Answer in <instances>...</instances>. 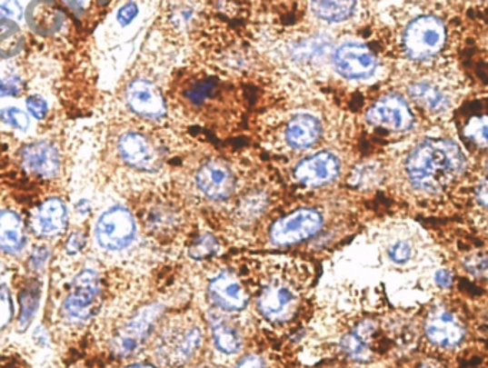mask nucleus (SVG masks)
Segmentation results:
<instances>
[{"instance_id":"obj_1","label":"nucleus","mask_w":488,"mask_h":368,"mask_svg":"<svg viewBox=\"0 0 488 368\" xmlns=\"http://www.w3.org/2000/svg\"><path fill=\"white\" fill-rule=\"evenodd\" d=\"M465 169V156L452 141H423L405 159V174L415 190L438 193Z\"/></svg>"},{"instance_id":"obj_2","label":"nucleus","mask_w":488,"mask_h":368,"mask_svg":"<svg viewBox=\"0 0 488 368\" xmlns=\"http://www.w3.org/2000/svg\"><path fill=\"white\" fill-rule=\"evenodd\" d=\"M300 303L298 281L285 273H273L263 283L256 307L260 314L270 323H285L293 317Z\"/></svg>"},{"instance_id":"obj_3","label":"nucleus","mask_w":488,"mask_h":368,"mask_svg":"<svg viewBox=\"0 0 488 368\" xmlns=\"http://www.w3.org/2000/svg\"><path fill=\"white\" fill-rule=\"evenodd\" d=\"M445 37L447 32L442 19L432 15H423L415 17L405 27L403 42L411 58L424 61L442 51Z\"/></svg>"},{"instance_id":"obj_4","label":"nucleus","mask_w":488,"mask_h":368,"mask_svg":"<svg viewBox=\"0 0 488 368\" xmlns=\"http://www.w3.org/2000/svg\"><path fill=\"white\" fill-rule=\"evenodd\" d=\"M323 215L317 210H298L276 221L270 230L271 243L275 245H295L320 233Z\"/></svg>"},{"instance_id":"obj_5","label":"nucleus","mask_w":488,"mask_h":368,"mask_svg":"<svg viewBox=\"0 0 488 368\" xmlns=\"http://www.w3.org/2000/svg\"><path fill=\"white\" fill-rule=\"evenodd\" d=\"M135 220L124 206H112L96 223V238L106 250H124L135 238Z\"/></svg>"},{"instance_id":"obj_6","label":"nucleus","mask_w":488,"mask_h":368,"mask_svg":"<svg viewBox=\"0 0 488 368\" xmlns=\"http://www.w3.org/2000/svg\"><path fill=\"white\" fill-rule=\"evenodd\" d=\"M334 68L345 79H367L375 74L377 59L361 42H345L333 55Z\"/></svg>"},{"instance_id":"obj_7","label":"nucleus","mask_w":488,"mask_h":368,"mask_svg":"<svg viewBox=\"0 0 488 368\" xmlns=\"http://www.w3.org/2000/svg\"><path fill=\"white\" fill-rule=\"evenodd\" d=\"M99 293L98 275L95 271L85 270L75 278L71 293L65 300L62 314L72 323H81L91 317Z\"/></svg>"},{"instance_id":"obj_8","label":"nucleus","mask_w":488,"mask_h":368,"mask_svg":"<svg viewBox=\"0 0 488 368\" xmlns=\"http://www.w3.org/2000/svg\"><path fill=\"white\" fill-rule=\"evenodd\" d=\"M125 96L128 108L141 118L159 121L166 115L165 99L149 79L136 78L129 82Z\"/></svg>"},{"instance_id":"obj_9","label":"nucleus","mask_w":488,"mask_h":368,"mask_svg":"<svg viewBox=\"0 0 488 368\" xmlns=\"http://www.w3.org/2000/svg\"><path fill=\"white\" fill-rule=\"evenodd\" d=\"M367 121L371 125L404 132L414 125V116L407 101L401 96L387 95L375 102L367 112Z\"/></svg>"},{"instance_id":"obj_10","label":"nucleus","mask_w":488,"mask_h":368,"mask_svg":"<svg viewBox=\"0 0 488 368\" xmlns=\"http://www.w3.org/2000/svg\"><path fill=\"white\" fill-rule=\"evenodd\" d=\"M161 311L159 305H148V307L142 308L115 338L114 350L116 354L128 355L138 350L154 330Z\"/></svg>"},{"instance_id":"obj_11","label":"nucleus","mask_w":488,"mask_h":368,"mask_svg":"<svg viewBox=\"0 0 488 368\" xmlns=\"http://www.w3.org/2000/svg\"><path fill=\"white\" fill-rule=\"evenodd\" d=\"M341 163L333 153H318L303 159L294 169L298 183L311 188L327 185L340 175Z\"/></svg>"},{"instance_id":"obj_12","label":"nucleus","mask_w":488,"mask_h":368,"mask_svg":"<svg viewBox=\"0 0 488 368\" xmlns=\"http://www.w3.org/2000/svg\"><path fill=\"white\" fill-rule=\"evenodd\" d=\"M118 153L126 165L138 171H154L158 166L159 156L155 146L141 132L122 134L118 139Z\"/></svg>"},{"instance_id":"obj_13","label":"nucleus","mask_w":488,"mask_h":368,"mask_svg":"<svg viewBox=\"0 0 488 368\" xmlns=\"http://www.w3.org/2000/svg\"><path fill=\"white\" fill-rule=\"evenodd\" d=\"M21 161L27 173L41 178H55L61 171V155L47 141L27 144L21 149Z\"/></svg>"},{"instance_id":"obj_14","label":"nucleus","mask_w":488,"mask_h":368,"mask_svg":"<svg viewBox=\"0 0 488 368\" xmlns=\"http://www.w3.org/2000/svg\"><path fill=\"white\" fill-rule=\"evenodd\" d=\"M196 185L209 200L223 201L233 195L235 190V176L231 173V169L223 164L211 161L198 169Z\"/></svg>"},{"instance_id":"obj_15","label":"nucleus","mask_w":488,"mask_h":368,"mask_svg":"<svg viewBox=\"0 0 488 368\" xmlns=\"http://www.w3.org/2000/svg\"><path fill=\"white\" fill-rule=\"evenodd\" d=\"M209 297L219 310L236 313L248 304V295L238 278L228 271H223L211 280L208 287Z\"/></svg>"},{"instance_id":"obj_16","label":"nucleus","mask_w":488,"mask_h":368,"mask_svg":"<svg viewBox=\"0 0 488 368\" xmlns=\"http://www.w3.org/2000/svg\"><path fill=\"white\" fill-rule=\"evenodd\" d=\"M24 16L29 29L41 36L57 34L65 24L64 11L56 0H32Z\"/></svg>"},{"instance_id":"obj_17","label":"nucleus","mask_w":488,"mask_h":368,"mask_svg":"<svg viewBox=\"0 0 488 368\" xmlns=\"http://www.w3.org/2000/svg\"><path fill=\"white\" fill-rule=\"evenodd\" d=\"M427 337L440 347H457L464 340V327L462 323L448 311H435L428 317L425 324Z\"/></svg>"},{"instance_id":"obj_18","label":"nucleus","mask_w":488,"mask_h":368,"mask_svg":"<svg viewBox=\"0 0 488 368\" xmlns=\"http://www.w3.org/2000/svg\"><path fill=\"white\" fill-rule=\"evenodd\" d=\"M201 343H203V332L201 328L193 325V327L179 330L172 337H168L161 350L166 362L181 364L193 357Z\"/></svg>"},{"instance_id":"obj_19","label":"nucleus","mask_w":488,"mask_h":368,"mask_svg":"<svg viewBox=\"0 0 488 368\" xmlns=\"http://www.w3.org/2000/svg\"><path fill=\"white\" fill-rule=\"evenodd\" d=\"M66 206L59 198H49L37 206L34 214V230L39 235L54 237L66 226Z\"/></svg>"},{"instance_id":"obj_20","label":"nucleus","mask_w":488,"mask_h":368,"mask_svg":"<svg viewBox=\"0 0 488 368\" xmlns=\"http://www.w3.org/2000/svg\"><path fill=\"white\" fill-rule=\"evenodd\" d=\"M323 134L321 122L311 114L294 116L285 129V139L294 149H308L318 143Z\"/></svg>"},{"instance_id":"obj_21","label":"nucleus","mask_w":488,"mask_h":368,"mask_svg":"<svg viewBox=\"0 0 488 368\" xmlns=\"http://www.w3.org/2000/svg\"><path fill=\"white\" fill-rule=\"evenodd\" d=\"M25 245V228L15 211H0V250L17 253Z\"/></svg>"},{"instance_id":"obj_22","label":"nucleus","mask_w":488,"mask_h":368,"mask_svg":"<svg viewBox=\"0 0 488 368\" xmlns=\"http://www.w3.org/2000/svg\"><path fill=\"white\" fill-rule=\"evenodd\" d=\"M313 14L327 24H341L353 16L357 0H310Z\"/></svg>"},{"instance_id":"obj_23","label":"nucleus","mask_w":488,"mask_h":368,"mask_svg":"<svg viewBox=\"0 0 488 368\" xmlns=\"http://www.w3.org/2000/svg\"><path fill=\"white\" fill-rule=\"evenodd\" d=\"M209 321L213 328L214 343L219 352L228 355L236 354L243 347V340L233 323L221 315H211Z\"/></svg>"},{"instance_id":"obj_24","label":"nucleus","mask_w":488,"mask_h":368,"mask_svg":"<svg viewBox=\"0 0 488 368\" xmlns=\"http://www.w3.org/2000/svg\"><path fill=\"white\" fill-rule=\"evenodd\" d=\"M374 334V325L371 323H364L354 328L350 334L343 340V350L348 357L357 362H368L371 355V335Z\"/></svg>"},{"instance_id":"obj_25","label":"nucleus","mask_w":488,"mask_h":368,"mask_svg":"<svg viewBox=\"0 0 488 368\" xmlns=\"http://www.w3.org/2000/svg\"><path fill=\"white\" fill-rule=\"evenodd\" d=\"M408 91H410L411 98L420 102L421 105L425 106L428 111L443 112L450 104L447 94L433 82H415L414 85H411Z\"/></svg>"},{"instance_id":"obj_26","label":"nucleus","mask_w":488,"mask_h":368,"mask_svg":"<svg viewBox=\"0 0 488 368\" xmlns=\"http://www.w3.org/2000/svg\"><path fill=\"white\" fill-rule=\"evenodd\" d=\"M26 37L17 22L0 19V58H15L24 51Z\"/></svg>"},{"instance_id":"obj_27","label":"nucleus","mask_w":488,"mask_h":368,"mask_svg":"<svg viewBox=\"0 0 488 368\" xmlns=\"http://www.w3.org/2000/svg\"><path fill=\"white\" fill-rule=\"evenodd\" d=\"M0 122L17 131L25 132L31 128V119L27 112L22 111L17 106H6V108L0 109Z\"/></svg>"},{"instance_id":"obj_28","label":"nucleus","mask_w":488,"mask_h":368,"mask_svg":"<svg viewBox=\"0 0 488 368\" xmlns=\"http://www.w3.org/2000/svg\"><path fill=\"white\" fill-rule=\"evenodd\" d=\"M37 300H39V290L36 287L26 288L22 294V313L19 318V325L27 328L31 324L32 318L37 310Z\"/></svg>"},{"instance_id":"obj_29","label":"nucleus","mask_w":488,"mask_h":368,"mask_svg":"<svg viewBox=\"0 0 488 368\" xmlns=\"http://www.w3.org/2000/svg\"><path fill=\"white\" fill-rule=\"evenodd\" d=\"M387 255L397 265H404L414 255V247L410 241L400 238V240L390 244V247L387 248Z\"/></svg>"},{"instance_id":"obj_30","label":"nucleus","mask_w":488,"mask_h":368,"mask_svg":"<svg viewBox=\"0 0 488 368\" xmlns=\"http://www.w3.org/2000/svg\"><path fill=\"white\" fill-rule=\"evenodd\" d=\"M325 44L327 42L321 41V39H307V41L301 42L296 49V56H300L303 59H313L315 56H321L324 49H325Z\"/></svg>"},{"instance_id":"obj_31","label":"nucleus","mask_w":488,"mask_h":368,"mask_svg":"<svg viewBox=\"0 0 488 368\" xmlns=\"http://www.w3.org/2000/svg\"><path fill=\"white\" fill-rule=\"evenodd\" d=\"M26 111L27 115H31L37 121H42L47 115L49 105H47L46 99L42 98V96L31 95L26 98Z\"/></svg>"},{"instance_id":"obj_32","label":"nucleus","mask_w":488,"mask_h":368,"mask_svg":"<svg viewBox=\"0 0 488 368\" xmlns=\"http://www.w3.org/2000/svg\"><path fill=\"white\" fill-rule=\"evenodd\" d=\"M214 88H215L214 82H198V84L194 85L193 88L189 89L186 96H188L189 101L194 102V104H201V102L205 101L206 98L211 96Z\"/></svg>"},{"instance_id":"obj_33","label":"nucleus","mask_w":488,"mask_h":368,"mask_svg":"<svg viewBox=\"0 0 488 368\" xmlns=\"http://www.w3.org/2000/svg\"><path fill=\"white\" fill-rule=\"evenodd\" d=\"M139 15V6L134 0H129L125 5H122L119 7V11L116 12V22L121 25L122 27H126L135 21Z\"/></svg>"},{"instance_id":"obj_34","label":"nucleus","mask_w":488,"mask_h":368,"mask_svg":"<svg viewBox=\"0 0 488 368\" xmlns=\"http://www.w3.org/2000/svg\"><path fill=\"white\" fill-rule=\"evenodd\" d=\"M24 91V81L19 76H7L0 81V98H12Z\"/></svg>"},{"instance_id":"obj_35","label":"nucleus","mask_w":488,"mask_h":368,"mask_svg":"<svg viewBox=\"0 0 488 368\" xmlns=\"http://www.w3.org/2000/svg\"><path fill=\"white\" fill-rule=\"evenodd\" d=\"M25 12L22 5L17 0H4L0 2V19H12V21H21Z\"/></svg>"},{"instance_id":"obj_36","label":"nucleus","mask_w":488,"mask_h":368,"mask_svg":"<svg viewBox=\"0 0 488 368\" xmlns=\"http://www.w3.org/2000/svg\"><path fill=\"white\" fill-rule=\"evenodd\" d=\"M12 315V301L9 291L4 284H0V328H4L7 324V321L11 320Z\"/></svg>"},{"instance_id":"obj_37","label":"nucleus","mask_w":488,"mask_h":368,"mask_svg":"<svg viewBox=\"0 0 488 368\" xmlns=\"http://www.w3.org/2000/svg\"><path fill=\"white\" fill-rule=\"evenodd\" d=\"M234 368H264L263 358L258 357V355H248Z\"/></svg>"},{"instance_id":"obj_38","label":"nucleus","mask_w":488,"mask_h":368,"mask_svg":"<svg viewBox=\"0 0 488 368\" xmlns=\"http://www.w3.org/2000/svg\"><path fill=\"white\" fill-rule=\"evenodd\" d=\"M84 247V238L81 237V234H74L68 241V253L76 254L81 251V248Z\"/></svg>"},{"instance_id":"obj_39","label":"nucleus","mask_w":488,"mask_h":368,"mask_svg":"<svg viewBox=\"0 0 488 368\" xmlns=\"http://www.w3.org/2000/svg\"><path fill=\"white\" fill-rule=\"evenodd\" d=\"M435 283H437L438 285L442 288L448 287V285L452 284V275H450V273L445 270H440L437 271V274H435Z\"/></svg>"},{"instance_id":"obj_40","label":"nucleus","mask_w":488,"mask_h":368,"mask_svg":"<svg viewBox=\"0 0 488 368\" xmlns=\"http://www.w3.org/2000/svg\"><path fill=\"white\" fill-rule=\"evenodd\" d=\"M65 4H66L69 9H72L74 14L82 15L85 6L88 4V0H65Z\"/></svg>"},{"instance_id":"obj_41","label":"nucleus","mask_w":488,"mask_h":368,"mask_svg":"<svg viewBox=\"0 0 488 368\" xmlns=\"http://www.w3.org/2000/svg\"><path fill=\"white\" fill-rule=\"evenodd\" d=\"M128 368H154V367H151V365L135 364V365H129Z\"/></svg>"}]
</instances>
